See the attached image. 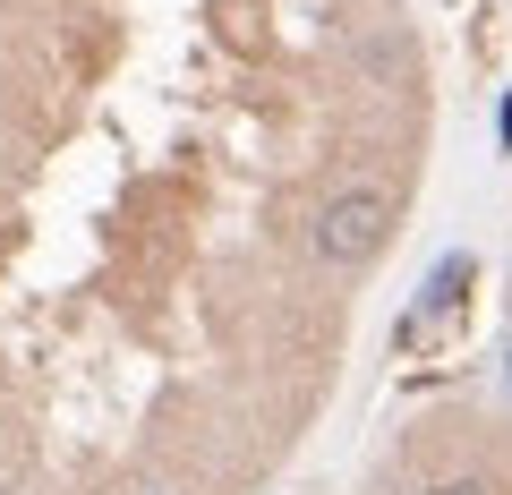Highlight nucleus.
Instances as JSON below:
<instances>
[{
  "label": "nucleus",
  "instance_id": "1",
  "mask_svg": "<svg viewBox=\"0 0 512 495\" xmlns=\"http://www.w3.org/2000/svg\"><path fill=\"white\" fill-rule=\"evenodd\" d=\"M393 239V188H342V197L316 205V257L325 265H367Z\"/></svg>",
  "mask_w": 512,
  "mask_h": 495
},
{
  "label": "nucleus",
  "instance_id": "2",
  "mask_svg": "<svg viewBox=\"0 0 512 495\" xmlns=\"http://www.w3.org/2000/svg\"><path fill=\"white\" fill-rule=\"evenodd\" d=\"M470 274H478V265H470V257H444V265H436V274H427V291H419V308H410V316H402V333H393V342H402V350H410V342H419V333H427V325H436V316H453V308H461V291H470Z\"/></svg>",
  "mask_w": 512,
  "mask_h": 495
},
{
  "label": "nucleus",
  "instance_id": "3",
  "mask_svg": "<svg viewBox=\"0 0 512 495\" xmlns=\"http://www.w3.org/2000/svg\"><path fill=\"white\" fill-rule=\"evenodd\" d=\"M419 495H495L487 478H436V487H419Z\"/></svg>",
  "mask_w": 512,
  "mask_h": 495
},
{
  "label": "nucleus",
  "instance_id": "4",
  "mask_svg": "<svg viewBox=\"0 0 512 495\" xmlns=\"http://www.w3.org/2000/svg\"><path fill=\"white\" fill-rule=\"evenodd\" d=\"M504 367H512V333H504Z\"/></svg>",
  "mask_w": 512,
  "mask_h": 495
},
{
  "label": "nucleus",
  "instance_id": "5",
  "mask_svg": "<svg viewBox=\"0 0 512 495\" xmlns=\"http://www.w3.org/2000/svg\"><path fill=\"white\" fill-rule=\"evenodd\" d=\"M137 495H163V487H137Z\"/></svg>",
  "mask_w": 512,
  "mask_h": 495
}]
</instances>
